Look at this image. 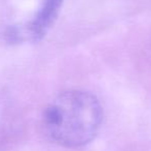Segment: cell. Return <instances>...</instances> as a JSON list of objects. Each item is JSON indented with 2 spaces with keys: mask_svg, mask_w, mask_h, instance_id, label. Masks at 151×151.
<instances>
[{
  "mask_svg": "<svg viewBox=\"0 0 151 151\" xmlns=\"http://www.w3.org/2000/svg\"><path fill=\"white\" fill-rule=\"evenodd\" d=\"M103 108L94 94L69 89L59 93L45 109L42 125L51 141L64 148L84 147L99 134Z\"/></svg>",
  "mask_w": 151,
  "mask_h": 151,
  "instance_id": "cell-1",
  "label": "cell"
},
{
  "mask_svg": "<svg viewBox=\"0 0 151 151\" xmlns=\"http://www.w3.org/2000/svg\"><path fill=\"white\" fill-rule=\"evenodd\" d=\"M64 0H42L33 19L26 26L27 35L32 42H40L54 25Z\"/></svg>",
  "mask_w": 151,
  "mask_h": 151,
  "instance_id": "cell-2",
  "label": "cell"
}]
</instances>
